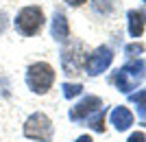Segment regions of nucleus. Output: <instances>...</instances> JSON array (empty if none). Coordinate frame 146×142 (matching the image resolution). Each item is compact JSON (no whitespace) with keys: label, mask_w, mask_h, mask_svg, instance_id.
I'll return each instance as SVG.
<instances>
[{"label":"nucleus","mask_w":146,"mask_h":142,"mask_svg":"<svg viewBox=\"0 0 146 142\" xmlns=\"http://www.w3.org/2000/svg\"><path fill=\"white\" fill-rule=\"evenodd\" d=\"M55 68L46 61H35L26 70V85L35 94H46L55 83Z\"/></svg>","instance_id":"f257e3e1"},{"label":"nucleus","mask_w":146,"mask_h":142,"mask_svg":"<svg viewBox=\"0 0 146 142\" xmlns=\"http://www.w3.org/2000/svg\"><path fill=\"white\" fill-rule=\"evenodd\" d=\"M146 77V61L137 59V61H129L127 66H122L113 77V83L118 85V90L124 94H131V90L140 85Z\"/></svg>","instance_id":"f03ea898"},{"label":"nucleus","mask_w":146,"mask_h":142,"mask_svg":"<svg viewBox=\"0 0 146 142\" xmlns=\"http://www.w3.org/2000/svg\"><path fill=\"white\" fill-rule=\"evenodd\" d=\"M44 11L39 7H24L15 15V31L22 37H33L42 31L44 26Z\"/></svg>","instance_id":"7ed1b4c3"},{"label":"nucleus","mask_w":146,"mask_h":142,"mask_svg":"<svg viewBox=\"0 0 146 142\" xmlns=\"http://www.w3.org/2000/svg\"><path fill=\"white\" fill-rule=\"evenodd\" d=\"M24 136L35 142H50L52 140V120L44 111H35L24 123Z\"/></svg>","instance_id":"20e7f679"},{"label":"nucleus","mask_w":146,"mask_h":142,"mask_svg":"<svg viewBox=\"0 0 146 142\" xmlns=\"http://www.w3.org/2000/svg\"><path fill=\"white\" fill-rule=\"evenodd\" d=\"M111 61H113V50L109 46H98L85 59V70L90 77H96V74H103L105 70L109 68Z\"/></svg>","instance_id":"39448f33"},{"label":"nucleus","mask_w":146,"mask_h":142,"mask_svg":"<svg viewBox=\"0 0 146 142\" xmlns=\"http://www.w3.org/2000/svg\"><path fill=\"white\" fill-rule=\"evenodd\" d=\"M100 107H103V101L98 99V96H85L81 103H76V105L70 109V118H72L74 123L85 120V118H90L94 111H98Z\"/></svg>","instance_id":"423d86ee"},{"label":"nucleus","mask_w":146,"mask_h":142,"mask_svg":"<svg viewBox=\"0 0 146 142\" xmlns=\"http://www.w3.org/2000/svg\"><path fill=\"white\" fill-rule=\"evenodd\" d=\"M50 33L57 42H66L70 37V24H68V18L63 15V11H55L52 22H50Z\"/></svg>","instance_id":"0eeeda50"},{"label":"nucleus","mask_w":146,"mask_h":142,"mask_svg":"<svg viewBox=\"0 0 146 142\" xmlns=\"http://www.w3.org/2000/svg\"><path fill=\"white\" fill-rule=\"evenodd\" d=\"M111 125L116 127L118 131H127L131 125H133V114L127 109L124 105H120V107H116V109L111 111Z\"/></svg>","instance_id":"6e6552de"},{"label":"nucleus","mask_w":146,"mask_h":142,"mask_svg":"<svg viewBox=\"0 0 146 142\" xmlns=\"http://www.w3.org/2000/svg\"><path fill=\"white\" fill-rule=\"evenodd\" d=\"M127 20H129V35L131 37H142V33H144V26H146V18L142 11H135V9H131V11L127 13Z\"/></svg>","instance_id":"1a4fd4ad"},{"label":"nucleus","mask_w":146,"mask_h":142,"mask_svg":"<svg viewBox=\"0 0 146 142\" xmlns=\"http://www.w3.org/2000/svg\"><path fill=\"white\" fill-rule=\"evenodd\" d=\"M129 101L135 105V109H137V118H140V123L146 127V87L140 90L137 94H129Z\"/></svg>","instance_id":"9d476101"},{"label":"nucleus","mask_w":146,"mask_h":142,"mask_svg":"<svg viewBox=\"0 0 146 142\" xmlns=\"http://www.w3.org/2000/svg\"><path fill=\"white\" fill-rule=\"evenodd\" d=\"M87 125H90L94 131L103 133V131H105V107H100L98 111H94V114L87 118Z\"/></svg>","instance_id":"9b49d317"},{"label":"nucleus","mask_w":146,"mask_h":142,"mask_svg":"<svg viewBox=\"0 0 146 142\" xmlns=\"http://www.w3.org/2000/svg\"><path fill=\"white\" fill-rule=\"evenodd\" d=\"M113 2H116V0H92V9L96 13L107 15V13H111V9H113Z\"/></svg>","instance_id":"f8f14e48"},{"label":"nucleus","mask_w":146,"mask_h":142,"mask_svg":"<svg viewBox=\"0 0 146 142\" xmlns=\"http://www.w3.org/2000/svg\"><path fill=\"white\" fill-rule=\"evenodd\" d=\"M83 92V85L81 83H63V96L66 99H74Z\"/></svg>","instance_id":"ddd939ff"},{"label":"nucleus","mask_w":146,"mask_h":142,"mask_svg":"<svg viewBox=\"0 0 146 142\" xmlns=\"http://www.w3.org/2000/svg\"><path fill=\"white\" fill-rule=\"evenodd\" d=\"M124 53H127L129 57H135V55H142L144 53V46H142L140 42H133V44H129L127 48H124Z\"/></svg>","instance_id":"4468645a"},{"label":"nucleus","mask_w":146,"mask_h":142,"mask_svg":"<svg viewBox=\"0 0 146 142\" xmlns=\"http://www.w3.org/2000/svg\"><path fill=\"white\" fill-rule=\"evenodd\" d=\"M129 142H146V136L142 133V131H135V133L129 136Z\"/></svg>","instance_id":"2eb2a0df"},{"label":"nucleus","mask_w":146,"mask_h":142,"mask_svg":"<svg viewBox=\"0 0 146 142\" xmlns=\"http://www.w3.org/2000/svg\"><path fill=\"white\" fill-rule=\"evenodd\" d=\"M7 26H9V18H7L5 11H0V33H5Z\"/></svg>","instance_id":"dca6fc26"},{"label":"nucleus","mask_w":146,"mask_h":142,"mask_svg":"<svg viewBox=\"0 0 146 142\" xmlns=\"http://www.w3.org/2000/svg\"><path fill=\"white\" fill-rule=\"evenodd\" d=\"M66 2H68L70 7H81V5H85L87 0H66Z\"/></svg>","instance_id":"f3484780"},{"label":"nucleus","mask_w":146,"mask_h":142,"mask_svg":"<svg viewBox=\"0 0 146 142\" xmlns=\"http://www.w3.org/2000/svg\"><path fill=\"white\" fill-rule=\"evenodd\" d=\"M76 142H94L90 136H81V138H76Z\"/></svg>","instance_id":"a211bd4d"},{"label":"nucleus","mask_w":146,"mask_h":142,"mask_svg":"<svg viewBox=\"0 0 146 142\" xmlns=\"http://www.w3.org/2000/svg\"><path fill=\"white\" fill-rule=\"evenodd\" d=\"M144 2H146V0H144Z\"/></svg>","instance_id":"6ab92c4d"}]
</instances>
